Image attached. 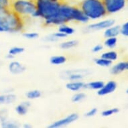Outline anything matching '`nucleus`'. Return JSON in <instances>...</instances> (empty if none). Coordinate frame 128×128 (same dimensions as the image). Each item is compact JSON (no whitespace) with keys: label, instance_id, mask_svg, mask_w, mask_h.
Segmentation results:
<instances>
[{"label":"nucleus","instance_id":"1","mask_svg":"<svg viewBox=\"0 0 128 128\" xmlns=\"http://www.w3.org/2000/svg\"><path fill=\"white\" fill-rule=\"evenodd\" d=\"M89 19L78 6H71L63 2L56 16L44 21L46 26H60L71 21L85 24Z\"/></svg>","mask_w":128,"mask_h":128},{"label":"nucleus","instance_id":"2","mask_svg":"<svg viewBox=\"0 0 128 128\" xmlns=\"http://www.w3.org/2000/svg\"><path fill=\"white\" fill-rule=\"evenodd\" d=\"M10 10L24 22L30 18H39L34 0H11Z\"/></svg>","mask_w":128,"mask_h":128},{"label":"nucleus","instance_id":"3","mask_svg":"<svg viewBox=\"0 0 128 128\" xmlns=\"http://www.w3.org/2000/svg\"><path fill=\"white\" fill-rule=\"evenodd\" d=\"M24 23L10 10H0V32H19L23 28Z\"/></svg>","mask_w":128,"mask_h":128},{"label":"nucleus","instance_id":"4","mask_svg":"<svg viewBox=\"0 0 128 128\" xmlns=\"http://www.w3.org/2000/svg\"><path fill=\"white\" fill-rule=\"evenodd\" d=\"M78 6L89 20H98L107 14L103 0H81Z\"/></svg>","mask_w":128,"mask_h":128},{"label":"nucleus","instance_id":"5","mask_svg":"<svg viewBox=\"0 0 128 128\" xmlns=\"http://www.w3.org/2000/svg\"><path fill=\"white\" fill-rule=\"evenodd\" d=\"M38 17L45 20L56 16L64 1L62 0H34Z\"/></svg>","mask_w":128,"mask_h":128},{"label":"nucleus","instance_id":"6","mask_svg":"<svg viewBox=\"0 0 128 128\" xmlns=\"http://www.w3.org/2000/svg\"><path fill=\"white\" fill-rule=\"evenodd\" d=\"M127 0H103L107 14L120 12L126 6Z\"/></svg>","mask_w":128,"mask_h":128},{"label":"nucleus","instance_id":"7","mask_svg":"<svg viewBox=\"0 0 128 128\" xmlns=\"http://www.w3.org/2000/svg\"><path fill=\"white\" fill-rule=\"evenodd\" d=\"M78 119V115L76 113H72L67 116L65 118H63L56 122H53L52 124L49 125L48 128H58L69 126L71 124L77 121Z\"/></svg>","mask_w":128,"mask_h":128},{"label":"nucleus","instance_id":"8","mask_svg":"<svg viewBox=\"0 0 128 128\" xmlns=\"http://www.w3.org/2000/svg\"><path fill=\"white\" fill-rule=\"evenodd\" d=\"M86 75V71L82 70H70L63 72L62 77L69 81L82 80Z\"/></svg>","mask_w":128,"mask_h":128},{"label":"nucleus","instance_id":"9","mask_svg":"<svg viewBox=\"0 0 128 128\" xmlns=\"http://www.w3.org/2000/svg\"><path fill=\"white\" fill-rule=\"evenodd\" d=\"M115 24V20L112 19L105 20L99 22L91 24L86 27V30L88 32L99 31L102 30H105L108 28L111 27Z\"/></svg>","mask_w":128,"mask_h":128},{"label":"nucleus","instance_id":"10","mask_svg":"<svg viewBox=\"0 0 128 128\" xmlns=\"http://www.w3.org/2000/svg\"><path fill=\"white\" fill-rule=\"evenodd\" d=\"M118 84L114 80H109V82L104 84L103 87L97 90V94L99 96H105L114 92L116 90Z\"/></svg>","mask_w":128,"mask_h":128},{"label":"nucleus","instance_id":"11","mask_svg":"<svg viewBox=\"0 0 128 128\" xmlns=\"http://www.w3.org/2000/svg\"><path fill=\"white\" fill-rule=\"evenodd\" d=\"M8 69L13 74H20L26 71V67L18 61H12L8 65Z\"/></svg>","mask_w":128,"mask_h":128},{"label":"nucleus","instance_id":"12","mask_svg":"<svg viewBox=\"0 0 128 128\" xmlns=\"http://www.w3.org/2000/svg\"><path fill=\"white\" fill-rule=\"evenodd\" d=\"M125 70H128V60L122 61L117 63L111 68L110 72L114 75H117Z\"/></svg>","mask_w":128,"mask_h":128},{"label":"nucleus","instance_id":"13","mask_svg":"<svg viewBox=\"0 0 128 128\" xmlns=\"http://www.w3.org/2000/svg\"><path fill=\"white\" fill-rule=\"evenodd\" d=\"M85 82L81 80H75V81H69L66 84V88L68 90L73 92H78L82 88H84Z\"/></svg>","mask_w":128,"mask_h":128},{"label":"nucleus","instance_id":"14","mask_svg":"<svg viewBox=\"0 0 128 128\" xmlns=\"http://www.w3.org/2000/svg\"><path fill=\"white\" fill-rule=\"evenodd\" d=\"M121 34V26H112L105 30L103 35L106 38L111 37H117Z\"/></svg>","mask_w":128,"mask_h":128},{"label":"nucleus","instance_id":"15","mask_svg":"<svg viewBox=\"0 0 128 128\" xmlns=\"http://www.w3.org/2000/svg\"><path fill=\"white\" fill-rule=\"evenodd\" d=\"M30 106H31V103L30 101H23L16 107L15 110L19 116H26L29 111Z\"/></svg>","mask_w":128,"mask_h":128},{"label":"nucleus","instance_id":"16","mask_svg":"<svg viewBox=\"0 0 128 128\" xmlns=\"http://www.w3.org/2000/svg\"><path fill=\"white\" fill-rule=\"evenodd\" d=\"M104 84H105L104 82L101 81V80H94V81H91V82L85 83V84H84V88L92 89V90H99L100 88L103 87Z\"/></svg>","mask_w":128,"mask_h":128},{"label":"nucleus","instance_id":"17","mask_svg":"<svg viewBox=\"0 0 128 128\" xmlns=\"http://www.w3.org/2000/svg\"><path fill=\"white\" fill-rule=\"evenodd\" d=\"M66 62V58L62 55H55L50 58V62L53 65H61Z\"/></svg>","mask_w":128,"mask_h":128},{"label":"nucleus","instance_id":"18","mask_svg":"<svg viewBox=\"0 0 128 128\" xmlns=\"http://www.w3.org/2000/svg\"><path fill=\"white\" fill-rule=\"evenodd\" d=\"M78 44V42L76 40H70L62 42L60 44V47L63 50H68L74 48Z\"/></svg>","mask_w":128,"mask_h":128},{"label":"nucleus","instance_id":"19","mask_svg":"<svg viewBox=\"0 0 128 128\" xmlns=\"http://www.w3.org/2000/svg\"><path fill=\"white\" fill-rule=\"evenodd\" d=\"M58 31L64 34L66 36H70L75 32V30L74 28H72L70 26H68L66 25V24H62V25L59 26Z\"/></svg>","mask_w":128,"mask_h":128},{"label":"nucleus","instance_id":"20","mask_svg":"<svg viewBox=\"0 0 128 128\" xmlns=\"http://www.w3.org/2000/svg\"><path fill=\"white\" fill-rule=\"evenodd\" d=\"M41 96H42V92L40 90H37V89L29 90L26 93V97H27L28 99H30V100L39 99L41 97Z\"/></svg>","mask_w":128,"mask_h":128},{"label":"nucleus","instance_id":"21","mask_svg":"<svg viewBox=\"0 0 128 128\" xmlns=\"http://www.w3.org/2000/svg\"><path fill=\"white\" fill-rule=\"evenodd\" d=\"M101 57L102 58H104L105 59H107L111 61H115L118 58V54L117 53V52L114 50H110L107 51V52H103L102 54H101Z\"/></svg>","mask_w":128,"mask_h":128},{"label":"nucleus","instance_id":"22","mask_svg":"<svg viewBox=\"0 0 128 128\" xmlns=\"http://www.w3.org/2000/svg\"><path fill=\"white\" fill-rule=\"evenodd\" d=\"M94 61L97 65L101 66V67H109L112 64V61L109 60L102 58V57L95 58Z\"/></svg>","mask_w":128,"mask_h":128},{"label":"nucleus","instance_id":"23","mask_svg":"<svg viewBox=\"0 0 128 128\" xmlns=\"http://www.w3.org/2000/svg\"><path fill=\"white\" fill-rule=\"evenodd\" d=\"M1 126L4 128H17L20 127V124L15 121L7 119L1 123Z\"/></svg>","mask_w":128,"mask_h":128},{"label":"nucleus","instance_id":"24","mask_svg":"<svg viewBox=\"0 0 128 128\" xmlns=\"http://www.w3.org/2000/svg\"><path fill=\"white\" fill-rule=\"evenodd\" d=\"M118 44V38L117 37H111L106 38L104 42V45L109 48H114Z\"/></svg>","mask_w":128,"mask_h":128},{"label":"nucleus","instance_id":"25","mask_svg":"<svg viewBox=\"0 0 128 128\" xmlns=\"http://www.w3.org/2000/svg\"><path fill=\"white\" fill-rule=\"evenodd\" d=\"M86 95L85 93L82 92H78L72 95V97L71 98V101L72 103H78L83 101L84 99H86Z\"/></svg>","mask_w":128,"mask_h":128},{"label":"nucleus","instance_id":"26","mask_svg":"<svg viewBox=\"0 0 128 128\" xmlns=\"http://www.w3.org/2000/svg\"><path fill=\"white\" fill-rule=\"evenodd\" d=\"M25 48L24 47H20V46H14L11 48L8 51V54H11L14 57H15L17 55L21 54L24 52Z\"/></svg>","mask_w":128,"mask_h":128},{"label":"nucleus","instance_id":"27","mask_svg":"<svg viewBox=\"0 0 128 128\" xmlns=\"http://www.w3.org/2000/svg\"><path fill=\"white\" fill-rule=\"evenodd\" d=\"M120 111V109L118 108H112V109H106V110H104L103 111H102L101 113V115L103 116V117H109V116H111L114 115V114H118Z\"/></svg>","mask_w":128,"mask_h":128},{"label":"nucleus","instance_id":"28","mask_svg":"<svg viewBox=\"0 0 128 128\" xmlns=\"http://www.w3.org/2000/svg\"><path fill=\"white\" fill-rule=\"evenodd\" d=\"M23 36L28 40H36L39 38V34L37 32H26L23 34Z\"/></svg>","mask_w":128,"mask_h":128},{"label":"nucleus","instance_id":"29","mask_svg":"<svg viewBox=\"0 0 128 128\" xmlns=\"http://www.w3.org/2000/svg\"><path fill=\"white\" fill-rule=\"evenodd\" d=\"M11 0H0V10H10Z\"/></svg>","mask_w":128,"mask_h":128},{"label":"nucleus","instance_id":"30","mask_svg":"<svg viewBox=\"0 0 128 128\" xmlns=\"http://www.w3.org/2000/svg\"><path fill=\"white\" fill-rule=\"evenodd\" d=\"M8 116V112L7 109H0V123H2L4 120H7Z\"/></svg>","mask_w":128,"mask_h":128},{"label":"nucleus","instance_id":"31","mask_svg":"<svg viewBox=\"0 0 128 128\" xmlns=\"http://www.w3.org/2000/svg\"><path fill=\"white\" fill-rule=\"evenodd\" d=\"M97 112H98V109L94 107V108H92L90 110H88L87 112H86L84 114V116L86 118H91V117L95 116L97 114Z\"/></svg>","mask_w":128,"mask_h":128},{"label":"nucleus","instance_id":"32","mask_svg":"<svg viewBox=\"0 0 128 128\" xmlns=\"http://www.w3.org/2000/svg\"><path fill=\"white\" fill-rule=\"evenodd\" d=\"M121 34L125 36H128V21L121 27Z\"/></svg>","mask_w":128,"mask_h":128},{"label":"nucleus","instance_id":"33","mask_svg":"<svg viewBox=\"0 0 128 128\" xmlns=\"http://www.w3.org/2000/svg\"><path fill=\"white\" fill-rule=\"evenodd\" d=\"M103 49V45H101V44H97V45H95L92 48V52L94 53H98L99 52H101Z\"/></svg>","mask_w":128,"mask_h":128},{"label":"nucleus","instance_id":"34","mask_svg":"<svg viewBox=\"0 0 128 128\" xmlns=\"http://www.w3.org/2000/svg\"><path fill=\"white\" fill-rule=\"evenodd\" d=\"M53 35H54V36L58 40H62V39H64V38H65L66 37H67V36H66L65 34H63V33H62V32H60L59 31L54 33Z\"/></svg>","mask_w":128,"mask_h":128},{"label":"nucleus","instance_id":"35","mask_svg":"<svg viewBox=\"0 0 128 128\" xmlns=\"http://www.w3.org/2000/svg\"><path fill=\"white\" fill-rule=\"evenodd\" d=\"M8 105V99H7V94H0V105Z\"/></svg>","mask_w":128,"mask_h":128},{"label":"nucleus","instance_id":"36","mask_svg":"<svg viewBox=\"0 0 128 128\" xmlns=\"http://www.w3.org/2000/svg\"><path fill=\"white\" fill-rule=\"evenodd\" d=\"M24 128H32V126L31 125H30L29 124H25L24 125Z\"/></svg>","mask_w":128,"mask_h":128},{"label":"nucleus","instance_id":"37","mask_svg":"<svg viewBox=\"0 0 128 128\" xmlns=\"http://www.w3.org/2000/svg\"><path fill=\"white\" fill-rule=\"evenodd\" d=\"M126 93H127V94H128V88H127V89H126Z\"/></svg>","mask_w":128,"mask_h":128}]
</instances>
